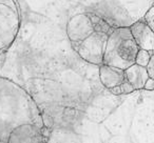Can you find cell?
Instances as JSON below:
<instances>
[{
    "label": "cell",
    "mask_w": 154,
    "mask_h": 143,
    "mask_svg": "<svg viewBox=\"0 0 154 143\" xmlns=\"http://www.w3.org/2000/svg\"><path fill=\"white\" fill-rule=\"evenodd\" d=\"M151 55L152 53H150V52L139 49L138 53L136 55V58H135V63L140 66H143V67H147L150 62V59H151Z\"/></svg>",
    "instance_id": "obj_8"
},
{
    "label": "cell",
    "mask_w": 154,
    "mask_h": 143,
    "mask_svg": "<svg viewBox=\"0 0 154 143\" xmlns=\"http://www.w3.org/2000/svg\"><path fill=\"white\" fill-rule=\"evenodd\" d=\"M139 51L130 28H118L109 35L106 46L103 64L127 70L135 63Z\"/></svg>",
    "instance_id": "obj_1"
},
{
    "label": "cell",
    "mask_w": 154,
    "mask_h": 143,
    "mask_svg": "<svg viewBox=\"0 0 154 143\" xmlns=\"http://www.w3.org/2000/svg\"><path fill=\"white\" fill-rule=\"evenodd\" d=\"M41 118H42L43 126L51 128V130L54 127V125H55V118L51 114L47 113V112H41Z\"/></svg>",
    "instance_id": "obj_9"
},
{
    "label": "cell",
    "mask_w": 154,
    "mask_h": 143,
    "mask_svg": "<svg viewBox=\"0 0 154 143\" xmlns=\"http://www.w3.org/2000/svg\"><path fill=\"white\" fill-rule=\"evenodd\" d=\"M86 15L88 16V18L90 19V21H91V23L94 25V24H98L99 22L101 21V19L103 18L100 17L99 15H97V14H95V13H86Z\"/></svg>",
    "instance_id": "obj_14"
},
{
    "label": "cell",
    "mask_w": 154,
    "mask_h": 143,
    "mask_svg": "<svg viewBox=\"0 0 154 143\" xmlns=\"http://www.w3.org/2000/svg\"><path fill=\"white\" fill-rule=\"evenodd\" d=\"M0 143H8V141H5V140H1V139H0Z\"/></svg>",
    "instance_id": "obj_20"
},
{
    "label": "cell",
    "mask_w": 154,
    "mask_h": 143,
    "mask_svg": "<svg viewBox=\"0 0 154 143\" xmlns=\"http://www.w3.org/2000/svg\"><path fill=\"white\" fill-rule=\"evenodd\" d=\"M143 20L146 21V23L152 28V31L154 32V5L152 7H150L149 11L146 13Z\"/></svg>",
    "instance_id": "obj_11"
},
{
    "label": "cell",
    "mask_w": 154,
    "mask_h": 143,
    "mask_svg": "<svg viewBox=\"0 0 154 143\" xmlns=\"http://www.w3.org/2000/svg\"><path fill=\"white\" fill-rule=\"evenodd\" d=\"M5 58H7V52H5V51L0 52V68L2 67L3 63H5Z\"/></svg>",
    "instance_id": "obj_18"
},
{
    "label": "cell",
    "mask_w": 154,
    "mask_h": 143,
    "mask_svg": "<svg viewBox=\"0 0 154 143\" xmlns=\"http://www.w3.org/2000/svg\"><path fill=\"white\" fill-rule=\"evenodd\" d=\"M147 70L148 74H149V77L154 79V52L151 55V59H150V62L147 66Z\"/></svg>",
    "instance_id": "obj_13"
},
{
    "label": "cell",
    "mask_w": 154,
    "mask_h": 143,
    "mask_svg": "<svg viewBox=\"0 0 154 143\" xmlns=\"http://www.w3.org/2000/svg\"><path fill=\"white\" fill-rule=\"evenodd\" d=\"M108 37V34L94 32L80 42H72L73 49L84 60L96 65H101L103 64Z\"/></svg>",
    "instance_id": "obj_2"
},
{
    "label": "cell",
    "mask_w": 154,
    "mask_h": 143,
    "mask_svg": "<svg viewBox=\"0 0 154 143\" xmlns=\"http://www.w3.org/2000/svg\"><path fill=\"white\" fill-rule=\"evenodd\" d=\"M93 31H94L95 33H103V30H101V25H100V23H98V24H94V25H93Z\"/></svg>",
    "instance_id": "obj_19"
},
{
    "label": "cell",
    "mask_w": 154,
    "mask_h": 143,
    "mask_svg": "<svg viewBox=\"0 0 154 143\" xmlns=\"http://www.w3.org/2000/svg\"><path fill=\"white\" fill-rule=\"evenodd\" d=\"M66 32L71 42H80L92 35L94 31L93 24L91 23L88 16L85 14L73 17L69 22Z\"/></svg>",
    "instance_id": "obj_4"
},
{
    "label": "cell",
    "mask_w": 154,
    "mask_h": 143,
    "mask_svg": "<svg viewBox=\"0 0 154 143\" xmlns=\"http://www.w3.org/2000/svg\"><path fill=\"white\" fill-rule=\"evenodd\" d=\"M8 143H47L40 128L33 123H24L14 127L10 133Z\"/></svg>",
    "instance_id": "obj_3"
},
{
    "label": "cell",
    "mask_w": 154,
    "mask_h": 143,
    "mask_svg": "<svg viewBox=\"0 0 154 143\" xmlns=\"http://www.w3.org/2000/svg\"><path fill=\"white\" fill-rule=\"evenodd\" d=\"M110 93L113 95H115V96H119V95H122V88H120V85H117V86H114V88H110Z\"/></svg>",
    "instance_id": "obj_17"
},
{
    "label": "cell",
    "mask_w": 154,
    "mask_h": 143,
    "mask_svg": "<svg viewBox=\"0 0 154 143\" xmlns=\"http://www.w3.org/2000/svg\"><path fill=\"white\" fill-rule=\"evenodd\" d=\"M77 114H78V111L73 106H64L62 109V117L64 119H73L76 117Z\"/></svg>",
    "instance_id": "obj_10"
},
{
    "label": "cell",
    "mask_w": 154,
    "mask_h": 143,
    "mask_svg": "<svg viewBox=\"0 0 154 143\" xmlns=\"http://www.w3.org/2000/svg\"><path fill=\"white\" fill-rule=\"evenodd\" d=\"M125 77L129 83L132 84L135 91L143 90L145 83L150 78L147 67H143V66H140L136 63L125 70Z\"/></svg>",
    "instance_id": "obj_7"
},
{
    "label": "cell",
    "mask_w": 154,
    "mask_h": 143,
    "mask_svg": "<svg viewBox=\"0 0 154 143\" xmlns=\"http://www.w3.org/2000/svg\"><path fill=\"white\" fill-rule=\"evenodd\" d=\"M143 90H146V91H154V79L149 78V79L147 80V82L145 83Z\"/></svg>",
    "instance_id": "obj_15"
},
{
    "label": "cell",
    "mask_w": 154,
    "mask_h": 143,
    "mask_svg": "<svg viewBox=\"0 0 154 143\" xmlns=\"http://www.w3.org/2000/svg\"><path fill=\"white\" fill-rule=\"evenodd\" d=\"M40 133H41V135H42L43 138L48 140L50 135H51V128H48V127H45V126H42V127L40 128Z\"/></svg>",
    "instance_id": "obj_16"
},
{
    "label": "cell",
    "mask_w": 154,
    "mask_h": 143,
    "mask_svg": "<svg viewBox=\"0 0 154 143\" xmlns=\"http://www.w3.org/2000/svg\"><path fill=\"white\" fill-rule=\"evenodd\" d=\"M99 79L101 84L110 90L114 86L120 85L126 80L125 70L115 66L101 64L99 67Z\"/></svg>",
    "instance_id": "obj_6"
},
{
    "label": "cell",
    "mask_w": 154,
    "mask_h": 143,
    "mask_svg": "<svg viewBox=\"0 0 154 143\" xmlns=\"http://www.w3.org/2000/svg\"><path fill=\"white\" fill-rule=\"evenodd\" d=\"M120 88H122V94H131L135 91V88H133V85L131 83H129L127 80H125L122 84H120Z\"/></svg>",
    "instance_id": "obj_12"
},
{
    "label": "cell",
    "mask_w": 154,
    "mask_h": 143,
    "mask_svg": "<svg viewBox=\"0 0 154 143\" xmlns=\"http://www.w3.org/2000/svg\"><path fill=\"white\" fill-rule=\"evenodd\" d=\"M130 31L136 44L140 49L153 53L154 52V32L146 23L145 20L135 21L130 26Z\"/></svg>",
    "instance_id": "obj_5"
}]
</instances>
